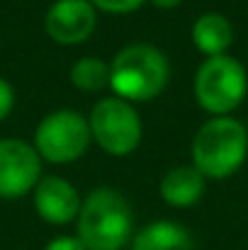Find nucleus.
Listing matches in <instances>:
<instances>
[{
    "mask_svg": "<svg viewBox=\"0 0 248 250\" xmlns=\"http://www.w3.org/2000/svg\"><path fill=\"white\" fill-rule=\"evenodd\" d=\"M81 204L78 189L64 177L49 175L42 177L34 187V209L46 224L54 226L71 224L73 219H78Z\"/></svg>",
    "mask_w": 248,
    "mask_h": 250,
    "instance_id": "nucleus-9",
    "label": "nucleus"
},
{
    "mask_svg": "<svg viewBox=\"0 0 248 250\" xmlns=\"http://www.w3.org/2000/svg\"><path fill=\"white\" fill-rule=\"evenodd\" d=\"M90 124L73 109H59L46 114L34 131L37 153L56 166L78 161L90 146Z\"/></svg>",
    "mask_w": 248,
    "mask_h": 250,
    "instance_id": "nucleus-5",
    "label": "nucleus"
},
{
    "mask_svg": "<svg viewBox=\"0 0 248 250\" xmlns=\"http://www.w3.org/2000/svg\"><path fill=\"white\" fill-rule=\"evenodd\" d=\"M168 81L170 63L163 51L151 44L124 46L110 66V85L114 95L127 102H146L158 97Z\"/></svg>",
    "mask_w": 248,
    "mask_h": 250,
    "instance_id": "nucleus-2",
    "label": "nucleus"
},
{
    "mask_svg": "<svg viewBox=\"0 0 248 250\" xmlns=\"http://www.w3.org/2000/svg\"><path fill=\"white\" fill-rule=\"evenodd\" d=\"M90 134L95 144L110 156H129L141 141V122L132 102L122 97L100 100L90 117Z\"/></svg>",
    "mask_w": 248,
    "mask_h": 250,
    "instance_id": "nucleus-6",
    "label": "nucleus"
},
{
    "mask_svg": "<svg viewBox=\"0 0 248 250\" xmlns=\"http://www.w3.org/2000/svg\"><path fill=\"white\" fill-rule=\"evenodd\" d=\"M44 250H85V246L81 243L78 236H76V238H73V236H61V238L49 241Z\"/></svg>",
    "mask_w": 248,
    "mask_h": 250,
    "instance_id": "nucleus-16",
    "label": "nucleus"
},
{
    "mask_svg": "<svg viewBox=\"0 0 248 250\" xmlns=\"http://www.w3.org/2000/svg\"><path fill=\"white\" fill-rule=\"evenodd\" d=\"M42 180V156L20 139L0 141V197L17 199L37 187Z\"/></svg>",
    "mask_w": 248,
    "mask_h": 250,
    "instance_id": "nucleus-7",
    "label": "nucleus"
},
{
    "mask_svg": "<svg viewBox=\"0 0 248 250\" xmlns=\"http://www.w3.org/2000/svg\"><path fill=\"white\" fill-rule=\"evenodd\" d=\"M182 0H151V5L154 7H158V10H173V7H178Z\"/></svg>",
    "mask_w": 248,
    "mask_h": 250,
    "instance_id": "nucleus-17",
    "label": "nucleus"
},
{
    "mask_svg": "<svg viewBox=\"0 0 248 250\" xmlns=\"http://www.w3.org/2000/svg\"><path fill=\"white\" fill-rule=\"evenodd\" d=\"M248 78L244 66L222 54L207 59L195 76V97L209 114L226 117L246 97Z\"/></svg>",
    "mask_w": 248,
    "mask_h": 250,
    "instance_id": "nucleus-4",
    "label": "nucleus"
},
{
    "mask_svg": "<svg viewBox=\"0 0 248 250\" xmlns=\"http://www.w3.org/2000/svg\"><path fill=\"white\" fill-rule=\"evenodd\" d=\"M12 104H15V90L5 78H0V122L12 112Z\"/></svg>",
    "mask_w": 248,
    "mask_h": 250,
    "instance_id": "nucleus-15",
    "label": "nucleus"
},
{
    "mask_svg": "<svg viewBox=\"0 0 248 250\" xmlns=\"http://www.w3.org/2000/svg\"><path fill=\"white\" fill-rule=\"evenodd\" d=\"M246 131H248V129H246Z\"/></svg>",
    "mask_w": 248,
    "mask_h": 250,
    "instance_id": "nucleus-18",
    "label": "nucleus"
},
{
    "mask_svg": "<svg viewBox=\"0 0 248 250\" xmlns=\"http://www.w3.org/2000/svg\"><path fill=\"white\" fill-rule=\"evenodd\" d=\"M132 250H195V241L192 233L175 221H154L134 236Z\"/></svg>",
    "mask_w": 248,
    "mask_h": 250,
    "instance_id": "nucleus-11",
    "label": "nucleus"
},
{
    "mask_svg": "<svg viewBox=\"0 0 248 250\" xmlns=\"http://www.w3.org/2000/svg\"><path fill=\"white\" fill-rule=\"evenodd\" d=\"M95 24L97 15L90 0H56L44 17L46 34L61 46L83 44L95 32Z\"/></svg>",
    "mask_w": 248,
    "mask_h": 250,
    "instance_id": "nucleus-8",
    "label": "nucleus"
},
{
    "mask_svg": "<svg viewBox=\"0 0 248 250\" xmlns=\"http://www.w3.org/2000/svg\"><path fill=\"white\" fill-rule=\"evenodd\" d=\"M231 39H234V29H231V22L219 15V12H204L197 17L195 27H192V42L195 46L207 56H222L229 46H231Z\"/></svg>",
    "mask_w": 248,
    "mask_h": 250,
    "instance_id": "nucleus-12",
    "label": "nucleus"
},
{
    "mask_svg": "<svg viewBox=\"0 0 248 250\" xmlns=\"http://www.w3.org/2000/svg\"><path fill=\"white\" fill-rule=\"evenodd\" d=\"M71 83L83 92H97L110 85V66L97 56H83L71 68Z\"/></svg>",
    "mask_w": 248,
    "mask_h": 250,
    "instance_id": "nucleus-13",
    "label": "nucleus"
},
{
    "mask_svg": "<svg viewBox=\"0 0 248 250\" xmlns=\"http://www.w3.org/2000/svg\"><path fill=\"white\" fill-rule=\"evenodd\" d=\"M246 151V126L229 117H214L197 131L192 141V166L204 177L224 180L244 166Z\"/></svg>",
    "mask_w": 248,
    "mask_h": 250,
    "instance_id": "nucleus-3",
    "label": "nucleus"
},
{
    "mask_svg": "<svg viewBox=\"0 0 248 250\" xmlns=\"http://www.w3.org/2000/svg\"><path fill=\"white\" fill-rule=\"evenodd\" d=\"M134 214L129 202L110 187L92 189L78 211V238L85 250H122L132 241Z\"/></svg>",
    "mask_w": 248,
    "mask_h": 250,
    "instance_id": "nucleus-1",
    "label": "nucleus"
},
{
    "mask_svg": "<svg viewBox=\"0 0 248 250\" xmlns=\"http://www.w3.org/2000/svg\"><path fill=\"white\" fill-rule=\"evenodd\" d=\"M95 10H102V12H114V15H127V12H134L139 10L146 0H90Z\"/></svg>",
    "mask_w": 248,
    "mask_h": 250,
    "instance_id": "nucleus-14",
    "label": "nucleus"
},
{
    "mask_svg": "<svg viewBox=\"0 0 248 250\" xmlns=\"http://www.w3.org/2000/svg\"><path fill=\"white\" fill-rule=\"evenodd\" d=\"M204 175L195 166L170 167L161 180V197L170 207H192L204 194Z\"/></svg>",
    "mask_w": 248,
    "mask_h": 250,
    "instance_id": "nucleus-10",
    "label": "nucleus"
}]
</instances>
